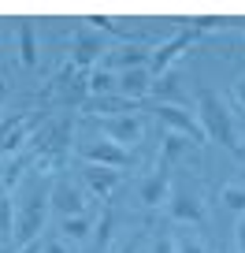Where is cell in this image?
<instances>
[{
  "instance_id": "obj_21",
  "label": "cell",
  "mask_w": 245,
  "mask_h": 253,
  "mask_svg": "<svg viewBox=\"0 0 245 253\" xmlns=\"http://www.w3.org/2000/svg\"><path fill=\"white\" fill-rule=\"evenodd\" d=\"M0 238H11V194L0 190Z\"/></svg>"
},
{
  "instance_id": "obj_11",
  "label": "cell",
  "mask_w": 245,
  "mask_h": 253,
  "mask_svg": "<svg viewBox=\"0 0 245 253\" xmlns=\"http://www.w3.org/2000/svg\"><path fill=\"white\" fill-rule=\"evenodd\" d=\"M149 89H152V75H149V67H134V71H123V75H119V93L130 97V101L145 97Z\"/></svg>"
},
{
  "instance_id": "obj_3",
  "label": "cell",
  "mask_w": 245,
  "mask_h": 253,
  "mask_svg": "<svg viewBox=\"0 0 245 253\" xmlns=\"http://www.w3.org/2000/svg\"><path fill=\"white\" fill-rule=\"evenodd\" d=\"M156 116H160V123L171 126L175 134L190 138V142H208L205 126H201V119L193 116V112H186L182 104H156Z\"/></svg>"
},
{
  "instance_id": "obj_6",
  "label": "cell",
  "mask_w": 245,
  "mask_h": 253,
  "mask_svg": "<svg viewBox=\"0 0 245 253\" xmlns=\"http://www.w3.org/2000/svg\"><path fill=\"white\" fill-rule=\"evenodd\" d=\"M197 38V30H182V34H175L171 41H164V45L156 48V52H152V60H149V75L152 79H160V75H167V67H171L175 60H178V52L182 48H190V41Z\"/></svg>"
},
{
  "instance_id": "obj_15",
  "label": "cell",
  "mask_w": 245,
  "mask_h": 253,
  "mask_svg": "<svg viewBox=\"0 0 245 253\" xmlns=\"http://www.w3.org/2000/svg\"><path fill=\"white\" fill-rule=\"evenodd\" d=\"M186 142H190V138H182V134H175V130H171V134L164 138V149H160L156 171H167V175H171V164H175V160L182 157V149H186Z\"/></svg>"
},
{
  "instance_id": "obj_9",
  "label": "cell",
  "mask_w": 245,
  "mask_h": 253,
  "mask_svg": "<svg viewBox=\"0 0 245 253\" xmlns=\"http://www.w3.org/2000/svg\"><path fill=\"white\" fill-rule=\"evenodd\" d=\"M171 216L175 220H182V223H201V216H205V209H201V201L193 198L190 190H175L171 194Z\"/></svg>"
},
{
  "instance_id": "obj_8",
  "label": "cell",
  "mask_w": 245,
  "mask_h": 253,
  "mask_svg": "<svg viewBox=\"0 0 245 253\" xmlns=\"http://www.w3.org/2000/svg\"><path fill=\"white\" fill-rule=\"evenodd\" d=\"M82 175H86V182H89V190H93L97 198H111V190L119 186V171L115 168H101V164H86L82 168Z\"/></svg>"
},
{
  "instance_id": "obj_1",
  "label": "cell",
  "mask_w": 245,
  "mask_h": 253,
  "mask_svg": "<svg viewBox=\"0 0 245 253\" xmlns=\"http://www.w3.org/2000/svg\"><path fill=\"white\" fill-rule=\"evenodd\" d=\"M48 205H52V198L45 194L41 179L30 175V179L19 186V212H15V246L19 250L37 242L41 227H45V216H48Z\"/></svg>"
},
{
  "instance_id": "obj_30",
  "label": "cell",
  "mask_w": 245,
  "mask_h": 253,
  "mask_svg": "<svg viewBox=\"0 0 245 253\" xmlns=\"http://www.w3.org/2000/svg\"><path fill=\"white\" fill-rule=\"evenodd\" d=\"M234 93H238V101L245 104V79H242V82H238V86H234Z\"/></svg>"
},
{
  "instance_id": "obj_24",
  "label": "cell",
  "mask_w": 245,
  "mask_h": 253,
  "mask_svg": "<svg viewBox=\"0 0 245 253\" xmlns=\"http://www.w3.org/2000/svg\"><path fill=\"white\" fill-rule=\"evenodd\" d=\"M175 250H178V253H205V246H201L197 238H190V235H182L178 242H175Z\"/></svg>"
},
{
  "instance_id": "obj_29",
  "label": "cell",
  "mask_w": 245,
  "mask_h": 253,
  "mask_svg": "<svg viewBox=\"0 0 245 253\" xmlns=\"http://www.w3.org/2000/svg\"><path fill=\"white\" fill-rule=\"evenodd\" d=\"M45 253H67L64 242H45Z\"/></svg>"
},
{
  "instance_id": "obj_18",
  "label": "cell",
  "mask_w": 245,
  "mask_h": 253,
  "mask_svg": "<svg viewBox=\"0 0 245 253\" xmlns=\"http://www.w3.org/2000/svg\"><path fill=\"white\" fill-rule=\"evenodd\" d=\"M111 89H119V79H111L108 67H97L89 75V93L93 97H111Z\"/></svg>"
},
{
  "instance_id": "obj_5",
  "label": "cell",
  "mask_w": 245,
  "mask_h": 253,
  "mask_svg": "<svg viewBox=\"0 0 245 253\" xmlns=\"http://www.w3.org/2000/svg\"><path fill=\"white\" fill-rule=\"evenodd\" d=\"M78 157L86 160V164H101V168H127L130 164V153L123 149V145H115V142H89V145H82L78 149Z\"/></svg>"
},
{
  "instance_id": "obj_17",
  "label": "cell",
  "mask_w": 245,
  "mask_h": 253,
  "mask_svg": "<svg viewBox=\"0 0 245 253\" xmlns=\"http://www.w3.org/2000/svg\"><path fill=\"white\" fill-rule=\"evenodd\" d=\"M89 108L97 112V116H119V112H123V116H130V112H134V101H130V97H93V104H89Z\"/></svg>"
},
{
  "instance_id": "obj_25",
  "label": "cell",
  "mask_w": 245,
  "mask_h": 253,
  "mask_svg": "<svg viewBox=\"0 0 245 253\" xmlns=\"http://www.w3.org/2000/svg\"><path fill=\"white\" fill-rule=\"evenodd\" d=\"M152 253H175V242H171V238H160V242H156V250H152Z\"/></svg>"
},
{
  "instance_id": "obj_16",
  "label": "cell",
  "mask_w": 245,
  "mask_h": 253,
  "mask_svg": "<svg viewBox=\"0 0 245 253\" xmlns=\"http://www.w3.org/2000/svg\"><path fill=\"white\" fill-rule=\"evenodd\" d=\"M30 134H34V116H23V123H19L15 130H11V134L0 142V153H4V157L19 153V149H23V142H30Z\"/></svg>"
},
{
  "instance_id": "obj_31",
  "label": "cell",
  "mask_w": 245,
  "mask_h": 253,
  "mask_svg": "<svg viewBox=\"0 0 245 253\" xmlns=\"http://www.w3.org/2000/svg\"><path fill=\"white\" fill-rule=\"evenodd\" d=\"M8 101V82H0V104Z\"/></svg>"
},
{
  "instance_id": "obj_14",
  "label": "cell",
  "mask_w": 245,
  "mask_h": 253,
  "mask_svg": "<svg viewBox=\"0 0 245 253\" xmlns=\"http://www.w3.org/2000/svg\"><path fill=\"white\" fill-rule=\"evenodd\" d=\"M19 60H23L26 67H34V63H37V34H34V23H30V19H23V23H19Z\"/></svg>"
},
{
  "instance_id": "obj_22",
  "label": "cell",
  "mask_w": 245,
  "mask_h": 253,
  "mask_svg": "<svg viewBox=\"0 0 245 253\" xmlns=\"http://www.w3.org/2000/svg\"><path fill=\"white\" fill-rule=\"evenodd\" d=\"M223 201L238 212H245V186H223Z\"/></svg>"
},
{
  "instance_id": "obj_27",
  "label": "cell",
  "mask_w": 245,
  "mask_h": 253,
  "mask_svg": "<svg viewBox=\"0 0 245 253\" xmlns=\"http://www.w3.org/2000/svg\"><path fill=\"white\" fill-rule=\"evenodd\" d=\"M138 250H141V238H130V242L123 246V250H119V253H138Z\"/></svg>"
},
{
  "instance_id": "obj_7",
  "label": "cell",
  "mask_w": 245,
  "mask_h": 253,
  "mask_svg": "<svg viewBox=\"0 0 245 253\" xmlns=\"http://www.w3.org/2000/svg\"><path fill=\"white\" fill-rule=\"evenodd\" d=\"M48 198H52V209H60V212H64V220H67V216H86V212H82V190L74 186V182L60 179V182L52 186V194H48Z\"/></svg>"
},
{
  "instance_id": "obj_28",
  "label": "cell",
  "mask_w": 245,
  "mask_h": 253,
  "mask_svg": "<svg viewBox=\"0 0 245 253\" xmlns=\"http://www.w3.org/2000/svg\"><path fill=\"white\" fill-rule=\"evenodd\" d=\"M19 253H45V246H41V238H37V242H30V246H23V250H19Z\"/></svg>"
},
{
  "instance_id": "obj_19",
  "label": "cell",
  "mask_w": 245,
  "mask_h": 253,
  "mask_svg": "<svg viewBox=\"0 0 245 253\" xmlns=\"http://www.w3.org/2000/svg\"><path fill=\"white\" fill-rule=\"evenodd\" d=\"M89 227H93V216H67L60 231H64L67 238H86V235H89Z\"/></svg>"
},
{
  "instance_id": "obj_23",
  "label": "cell",
  "mask_w": 245,
  "mask_h": 253,
  "mask_svg": "<svg viewBox=\"0 0 245 253\" xmlns=\"http://www.w3.org/2000/svg\"><path fill=\"white\" fill-rule=\"evenodd\" d=\"M108 231H111V212H104L101 216V227H97V253L108 246Z\"/></svg>"
},
{
  "instance_id": "obj_2",
  "label": "cell",
  "mask_w": 245,
  "mask_h": 253,
  "mask_svg": "<svg viewBox=\"0 0 245 253\" xmlns=\"http://www.w3.org/2000/svg\"><path fill=\"white\" fill-rule=\"evenodd\" d=\"M197 119H201V126H205L208 142H219L223 149H230L234 157L242 153L238 134H234V119H230L227 104H223L219 93H215V89H208V86L197 89Z\"/></svg>"
},
{
  "instance_id": "obj_12",
  "label": "cell",
  "mask_w": 245,
  "mask_h": 253,
  "mask_svg": "<svg viewBox=\"0 0 245 253\" xmlns=\"http://www.w3.org/2000/svg\"><path fill=\"white\" fill-rule=\"evenodd\" d=\"M149 60H152V52H149L145 45H123L119 52H111V56H108V63H111V67H119V71L149 67Z\"/></svg>"
},
{
  "instance_id": "obj_26",
  "label": "cell",
  "mask_w": 245,
  "mask_h": 253,
  "mask_svg": "<svg viewBox=\"0 0 245 253\" xmlns=\"http://www.w3.org/2000/svg\"><path fill=\"white\" fill-rule=\"evenodd\" d=\"M238 250L245 253V216H242V220H238Z\"/></svg>"
},
{
  "instance_id": "obj_10",
  "label": "cell",
  "mask_w": 245,
  "mask_h": 253,
  "mask_svg": "<svg viewBox=\"0 0 245 253\" xmlns=\"http://www.w3.org/2000/svg\"><path fill=\"white\" fill-rule=\"evenodd\" d=\"M104 52L101 38L89 30H78V38H74V52H71V63L74 67H89V63H97V56Z\"/></svg>"
},
{
  "instance_id": "obj_4",
  "label": "cell",
  "mask_w": 245,
  "mask_h": 253,
  "mask_svg": "<svg viewBox=\"0 0 245 253\" xmlns=\"http://www.w3.org/2000/svg\"><path fill=\"white\" fill-rule=\"evenodd\" d=\"M97 123H101L104 138L115 142V145H123V149L141 138V119L138 116H97Z\"/></svg>"
},
{
  "instance_id": "obj_13",
  "label": "cell",
  "mask_w": 245,
  "mask_h": 253,
  "mask_svg": "<svg viewBox=\"0 0 245 253\" xmlns=\"http://www.w3.org/2000/svg\"><path fill=\"white\" fill-rule=\"evenodd\" d=\"M167 186H171V175L167 171H152L149 179L141 182V201L145 205H160L167 198Z\"/></svg>"
},
{
  "instance_id": "obj_20",
  "label": "cell",
  "mask_w": 245,
  "mask_h": 253,
  "mask_svg": "<svg viewBox=\"0 0 245 253\" xmlns=\"http://www.w3.org/2000/svg\"><path fill=\"white\" fill-rule=\"evenodd\" d=\"M152 93L156 97H178V75H160V79H152Z\"/></svg>"
}]
</instances>
